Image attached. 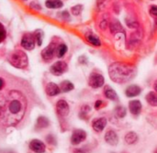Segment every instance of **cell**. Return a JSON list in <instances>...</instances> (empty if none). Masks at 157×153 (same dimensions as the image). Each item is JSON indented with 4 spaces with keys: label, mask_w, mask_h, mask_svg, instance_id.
Instances as JSON below:
<instances>
[{
    "label": "cell",
    "mask_w": 157,
    "mask_h": 153,
    "mask_svg": "<svg viewBox=\"0 0 157 153\" xmlns=\"http://www.w3.org/2000/svg\"><path fill=\"white\" fill-rule=\"evenodd\" d=\"M30 99L24 84L14 79L12 87L5 90V104L0 112V124L4 127H16L25 118Z\"/></svg>",
    "instance_id": "cell-1"
},
{
    "label": "cell",
    "mask_w": 157,
    "mask_h": 153,
    "mask_svg": "<svg viewBox=\"0 0 157 153\" xmlns=\"http://www.w3.org/2000/svg\"><path fill=\"white\" fill-rule=\"evenodd\" d=\"M136 73L135 67L125 62L112 63L109 68L110 79L118 84H125L131 81Z\"/></svg>",
    "instance_id": "cell-2"
},
{
    "label": "cell",
    "mask_w": 157,
    "mask_h": 153,
    "mask_svg": "<svg viewBox=\"0 0 157 153\" xmlns=\"http://www.w3.org/2000/svg\"><path fill=\"white\" fill-rule=\"evenodd\" d=\"M9 62L16 68L25 69L28 66L29 60L25 52L22 50H17L9 56Z\"/></svg>",
    "instance_id": "cell-3"
},
{
    "label": "cell",
    "mask_w": 157,
    "mask_h": 153,
    "mask_svg": "<svg viewBox=\"0 0 157 153\" xmlns=\"http://www.w3.org/2000/svg\"><path fill=\"white\" fill-rule=\"evenodd\" d=\"M35 37H34V34H31V33H27L25 34L23 37H22V39H21V46L23 48H25L26 50H33L34 47H35Z\"/></svg>",
    "instance_id": "cell-4"
},
{
    "label": "cell",
    "mask_w": 157,
    "mask_h": 153,
    "mask_svg": "<svg viewBox=\"0 0 157 153\" xmlns=\"http://www.w3.org/2000/svg\"><path fill=\"white\" fill-rule=\"evenodd\" d=\"M88 84L92 88H99L104 84V77L98 73H93L89 77Z\"/></svg>",
    "instance_id": "cell-5"
},
{
    "label": "cell",
    "mask_w": 157,
    "mask_h": 153,
    "mask_svg": "<svg viewBox=\"0 0 157 153\" xmlns=\"http://www.w3.org/2000/svg\"><path fill=\"white\" fill-rule=\"evenodd\" d=\"M67 70V64L64 62H57L51 67V73L56 76L62 75Z\"/></svg>",
    "instance_id": "cell-6"
},
{
    "label": "cell",
    "mask_w": 157,
    "mask_h": 153,
    "mask_svg": "<svg viewBox=\"0 0 157 153\" xmlns=\"http://www.w3.org/2000/svg\"><path fill=\"white\" fill-rule=\"evenodd\" d=\"M86 139V133L84 130L76 129L73 132V135L71 138V143L73 145H77V144H80L81 142L85 141Z\"/></svg>",
    "instance_id": "cell-7"
},
{
    "label": "cell",
    "mask_w": 157,
    "mask_h": 153,
    "mask_svg": "<svg viewBox=\"0 0 157 153\" xmlns=\"http://www.w3.org/2000/svg\"><path fill=\"white\" fill-rule=\"evenodd\" d=\"M56 111H57L58 115L61 117L68 116V114L70 112V108H69L67 102L64 100H59L56 104Z\"/></svg>",
    "instance_id": "cell-8"
},
{
    "label": "cell",
    "mask_w": 157,
    "mask_h": 153,
    "mask_svg": "<svg viewBox=\"0 0 157 153\" xmlns=\"http://www.w3.org/2000/svg\"><path fill=\"white\" fill-rule=\"evenodd\" d=\"M55 48H56V44H54V43H51L47 48H45L41 51V57H42V59L44 61H51L53 58V56H54Z\"/></svg>",
    "instance_id": "cell-9"
},
{
    "label": "cell",
    "mask_w": 157,
    "mask_h": 153,
    "mask_svg": "<svg viewBox=\"0 0 157 153\" xmlns=\"http://www.w3.org/2000/svg\"><path fill=\"white\" fill-rule=\"evenodd\" d=\"M29 149L36 153H43L45 151V145L39 140H33L29 143Z\"/></svg>",
    "instance_id": "cell-10"
},
{
    "label": "cell",
    "mask_w": 157,
    "mask_h": 153,
    "mask_svg": "<svg viewBox=\"0 0 157 153\" xmlns=\"http://www.w3.org/2000/svg\"><path fill=\"white\" fill-rule=\"evenodd\" d=\"M106 125H107V119L105 118H97L92 123V127L96 132H101L105 129Z\"/></svg>",
    "instance_id": "cell-11"
},
{
    "label": "cell",
    "mask_w": 157,
    "mask_h": 153,
    "mask_svg": "<svg viewBox=\"0 0 157 153\" xmlns=\"http://www.w3.org/2000/svg\"><path fill=\"white\" fill-rule=\"evenodd\" d=\"M45 92H46V94L49 96H55V95H59L61 93V90H60V87L56 84H54V83H49L46 85Z\"/></svg>",
    "instance_id": "cell-12"
},
{
    "label": "cell",
    "mask_w": 157,
    "mask_h": 153,
    "mask_svg": "<svg viewBox=\"0 0 157 153\" xmlns=\"http://www.w3.org/2000/svg\"><path fill=\"white\" fill-rule=\"evenodd\" d=\"M105 140L107 143H109V145H112V146H115L118 144L119 142V139H118V136L116 134V132H114L113 130H109L106 135H105Z\"/></svg>",
    "instance_id": "cell-13"
},
{
    "label": "cell",
    "mask_w": 157,
    "mask_h": 153,
    "mask_svg": "<svg viewBox=\"0 0 157 153\" xmlns=\"http://www.w3.org/2000/svg\"><path fill=\"white\" fill-rule=\"evenodd\" d=\"M129 108H130V111L132 115L134 116H137L141 113L142 111V104L140 101L138 100H133V101H131L130 104H129Z\"/></svg>",
    "instance_id": "cell-14"
},
{
    "label": "cell",
    "mask_w": 157,
    "mask_h": 153,
    "mask_svg": "<svg viewBox=\"0 0 157 153\" xmlns=\"http://www.w3.org/2000/svg\"><path fill=\"white\" fill-rule=\"evenodd\" d=\"M142 89L138 85H131L126 89V95L128 97H134L141 94Z\"/></svg>",
    "instance_id": "cell-15"
},
{
    "label": "cell",
    "mask_w": 157,
    "mask_h": 153,
    "mask_svg": "<svg viewBox=\"0 0 157 153\" xmlns=\"http://www.w3.org/2000/svg\"><path fill=\"white\" fill-rule=\"evenodd\" d=\"M45 6L48 8H52V9H56V8H60L63 6V2L61 0H47L45 2Z\"/></svg>",
    "instance_id": "cell-16"
},
{
    "label": "cell",
    "mask_w": 157,
    "mask_h": 153,
    "mask_svg": "<svg viewBox=\"0 0 157 153\" xmlns=\"http://www.w3.org/2000/svg\"><path fill=\"white\" fill-rule=\"evenodd\" d=\"M86 40H87L89 43H91V44L94 45V46L98 47V46L101 45L99 39H98L97 36H95L94 34H92V33H87V34H86Z\"/></svg>",
    "instance_id": "cell-17"
},
{
    "label": "cell",
    "mask_w": 157,
    "mask_h": 153,
    "mask_svg": "<svg viewBox=\"0 0 157 153\" xmlns=\"http://www.w3.org/2000/svg\"><path fill=\"white\" fill-rule=\"evenodd\" d=\"M104 94H105V95H106V97H107L108 99L114 100V101L118 100V95H117L116 92H115L114 90H112V89H111L110 87H109V86H107V87L105 88Z\"/></svg>",
    "instance_id": "cell-18"
},
{
    "label": "cell",
    "mask_w": 157,
    "mask_h": 153,
    "mask_svg": "<svg viewBox=\"0 0 157 153\" xmlns=\"http://www.w3.org/2000/svg\"><path fill=\"white\" fill-rule=\"evenodd\" d=\"M146 101L148 104H150L152 106H157V95L155 92H150L146 95Z\"/></svg>",
    "instance_id": "cell-19"
},
{
    "label": "cell",
    "mask_w": 157,
    "mask_h": 153,
    "mask_svg": "<svg viewBox=\"0 0 157 153\" xmlns=\"http://www.w3.org/2000/svg\"><path fill=\"white\" fill-rule=\"evenodd\" d=\"M138 140V137H137V134L134 133V132H129L126 136H125V142L127 144H134Z\"/></svg>",
    "instance_id": "cell-20"
},
{
    "label": "cell",
    "mask_w": 157,
    "mask_h": 153,
    "mask_svg": "<svg viewBox=\"0 0 157 153\" xmlns=\"http://www.w3.org/2000/svg\"><path fill=\"white\" fill-rule=\"evenodd\" d=\"M66 51H67V47H66V45H64V44H60V45L56 46V48H55V52H54V53L56 54L57 57L61 58V57H63V56L66 53Z\"/></svg>",
    "instance_id": "cell-21"
},
{
    "label": "cell",
    "mask_w": 157,
    "mask_h": 153,
    "mask_svg": "<svg viewBox=\"0 0 157 153\" xmlns=\"http://www.w3.org/2000/svg\"><path fill=\"white\" fill-rule=\"evenodd\" d=\"M73 89H74V84L71 82H69V81H63L61 84V86H60L61 92L66 93V92H69V91H71Z\"/></svg>",
    "instance_id": "cell-22"
},
{
    "label": "cell",
    "mask_w": 157,
    "mask_h": 153,
    "mask_svg": "<svg viewBox=\"0 0 157 153\" xmlns=\"http://www.w3.org/2000/svg\"><path fill=\"white\" fill-rule=\"evenodd\" d=\"M49 126V120L44 117H40L37 121V128L38 129H45Z\"/></svg>",
    "instance_id": "cell-23"
},
{
    "label": "cell",
    "mask_w": 157,
    "mask_h": 153,
    "mask_svg": "<svg viewBox=\"0 0 157 153\" xmlns=\"http://www.w3.org/2000/svg\"><path fill=\"white\" fill-rule=\"evenodd\" d=\"M110 29H111L112 33H117V32H120L121 30H122V28H121V25L117 20H114L110 24Z\"/></svg>",
    "instance_id": "cell-24"
},
{
    "label": "cell",
    "mask_w": 157,
    "mask_h": 153,
    "mask_svg": "<svg viewBox=\"0 0 157 153\" xmlns=\"http://www.w3.org/2000/svg\"><path fill=\"white\" fill-rule=\"evenodd\" d=\"M83 10V6L82 5H76L71 8V12L74 16H78Z\"/></svg>",
    "instance_id": "cell-25"
},
{
    "label": "cell",
    "mask_w": 157,
    "mask_h": 153,
    "mask_svg": "<svg viewBox=\"0 0 157 153\" xmlns=\"http://www.w3.org/2000/svg\"><path fill=\"white\" fill-rule=\"evenodd\" d=\"M34 37H35V40L37 41V44H38L39 46H40L41 43H42V38H43L42 32H41V31H38L37 33L34 34Z\"/></svg>",
    "instance_id": "cell-26"
},
{
    "label": "cell",
    "mask_w": 157,
    "mask_h": 153,
    "mask_svg": "<svg viewBox=\"0 0 157 153\" xmlns=\"http://www.w3.org/2000/svg\"><path fill=\"white\" fill-rule=\"evenodd\" d=\"M116 114L118 115V117L120 118H124L126 115V109L123 106H119L116 109Z\"/></svg>",
    "instance_id": "cell-27"
},
{
    "label": "cell",
    "mask_w": 157,
    "mask_h": 153,
    "mask_svg": "<svg viewBox=\"0 0 157 153\" xmlns=\"http://www.w3.org/2000/svg\"><path fill=\"white\" fill-rule=\"evenodd\" d=\"M5 104V91H0V112L3 108V106Z\"/></svg>",
    "instance_id": "cell-28"
},
{
    "label": "cell",
    "mask_w": 157,
    "mask_h": 153,
    "mask_svg": "<svg viewBox=\"0 0 157 153\" xmlns=\"http://www.w3.org/2000/svg\"><path fill=\"white\" fill-rule=\"evenodd\" d=\"M6 38V30L3 27V25L0 23V42H2Z\"/></svg>",
    "instance_id": "cell-29"
},
{
    "label": "cell",
    "mask_w": 157,
    "mask_h": 153,
    "mask_svg": "<svg viewBox=\"0 0 157 153\" xmlns=\"http://www.w3.org/2000/svg\"><path fill=\"white\" fill-rule=\"evenodd\" d=\"M150 15L153 17H157V6H150Z\"/></svg>",
    "instance_id": "cell-30"
},
{
    "label": "cell",
    "mask_w": 157,
    "mask_h": 153,
    "mask_svg": "<svg viewBox=\"0 0 157 153\" xmlns=\"http://www.w3.org/2000/svg\"><path fill=\"white\" fill-rule=\"evenodd\" d=\"M126 23H127V25L130 27V28H138L139 27V24L137 23V22H135V20H130V19H127L126 20Z\"/></svg>",
    "instance_id": "cell-31"
},
{
    "label": "cell",
    "mask_w": 157,
    "mask_h": 153,
    "mask_svg": "<svg viewBox=\"0 0 157 153\" xmlns=\"http://www.w3.org/2000/svg\"><path fill=\"white\" fill-rule=\"evenodd\" d=\"M104 106H106V103H104V102H103V101H101V100L97 101V102H96V104H95V108H96L97 110L101 109V108H102V107H104Z\"/></svg>",
    "instance_id": "cell-32"
},
{
    "label": "cell",
    "mask_w": 157,
    "mask_h": 153,
    "mask_svg": "<svg viewBox=\"0 0 157 153\" xmlns=\"http://www.w3.org/2000/svg\"><path fill=\"white\" fill-rule=\"evenodd\" d=\"M89 111H90V107L88 106H84L81 109V116L84 115V118H85V116H86L89 113Z\"/></svg>",
    "instance_id": "cell-33"
},
{
    "label": "cell",
    "mask_w": 157,
    "mask_h": 153,
    "mask_svg": "<svg viewBox=\"0 0 157 153\" xmlns=\"http://www.w3.org/2000/svg\"><path fill=\"white\" fill-rule=\"evenodd\" d=\"M6 80H5V78L4 77H2V76H0V91L1 90H3L4 88H5V86H6Z\"/></svg>",
    "instance_id": "cell-34"
},
{
    "label": "cell",
    "mask_w": 157,
    "mask_h": 153,
    "mask_svg": "<svg viewBox=\"0 0 157 153\" xmlns=\"http://www.w3.org/2000/svg\"><path fill=\"white\" fill-rule=\"evenodd\" d=\"M89 151L86 150V149H77V150H75L74 151V153H88Z\"/></svg>",
    "instance_id": "cell-35"
},
{
    "label": "cell",
    "mask_w": 157,
    "mask_h": 153,
    "mask_svg": "<svg viewBox=\"0 0 157 153\" xmlns=\"http://www.w3.org/2000/svg\"><path fill=\"white\" fill-rule=\"evenodd\" d=\"M46 140L50 143V144H54V139L52 136H49L48 138H46Z\"/></svg>",
    "instance_id": "cell-36"
}]
</instances>
